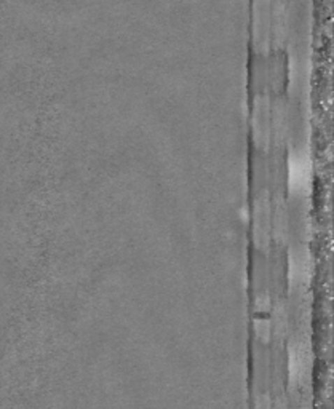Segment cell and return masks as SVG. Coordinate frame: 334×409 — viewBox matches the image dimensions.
I'll return each instance as SVG.
<instances>
[{"instance_id": "1", "label": "cell", "mask_w": 334, "mask_h": 409, "mask_svg": "<svg viewBox=\"0 0 334 409\" xmlns=\"http://www.w3.org/2000/svg\"><path fill=\"white\" fill-rule=\"evenodd\" d=\"M289 186L298 193L304 192L309 187L312 178V163L305 152H296L289 158Z\"/></svg>"}, {"instance_id": "2", "label": "cell", "mask_w": 334, "mask_h": 409, "mask_svg": "<svg viewBox=\"0 0 334 409\" xmlns=\"http://www.w3.org/2000/svg\"><path fill=\"white\" fill-rule=\"evenodd\" d=\"M270 207L267 198H259L256 207L254 218V239L258 240L259 246H267L270 240Z\"/></svg>"}, {"instance_id": "3", "label": "cell", "mask_w": 334, "mask_h": 409, "mask_svg": "<svg viewBox=\"0 0 334 409\" xmlns=\"http://www.w3.org/2000/svg\"><path fill=\"white\" fill-rule=\"evenodd\" d=\"M269 115H270V110L266 106L264 101L258 103V106H256V110H254V136L258 137L259 144H267V142H269V133H270Z\"/></svg>"}]
</instances>
